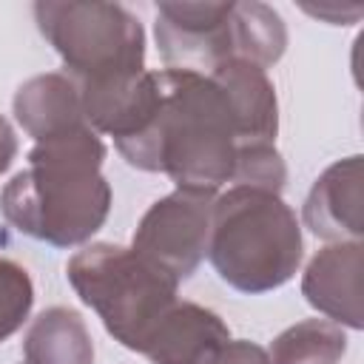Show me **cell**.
Instances as JSON below:
<instances>
[{
    "mask_svg": "<svg viewBox=\"0 0 364 364\" xmlns=\"http://www.w3.org/2000/svg\"><path fill=\"white\" fill-rule=\"evenodd\" d=\"M242 148L228 91L202 71H156V100L145 125L117 151L139 171L168 173L176 188L219 191L233 182Z\"/></svg>",
    "mask_w": 364,
    "mask_h": 364,
    "instance_id": "obj_1",
    "label": "cell"
},
{
    "mask_svg": "<svg viewBox=\"0 0 364 364\" xmlns=\"http://www.w3.org/2000/svg\"><path fill=\"white\" fill-rule=\"evenodd\" d=\"M102 159L105 145L91 125L34 142L26 171L14 173L0 193L6 222L54 247L88 242L111 210Z\"/></svg>",
    "mask_w": 364,
    "mask_h": 364,
    "instance_id": "obj_2",
    "label": "cell"
},
{
    "mask_svg": "<svg viewBox=\"0 0 364 364\" xmlns=\"http://www.w3.org/2000/svg\"><path fill=\"white\" fill-rule=\"evenodd\" d=\"M301 253V225L279 193L233 185L213 199L208 259L233 290L256 296L287 284Z\"/></svg>",
    "mask_w": 364,
    "mask_h": 364,
    "instance_id": "obj_3",
    "label": "cell"
},
{
    "mask_svg": "<svg viewBox=\"0 0 364 364\" xmlns=\"http://www.w3.org/2000/svg\"><path fill=\"white\" fill-rule=\"evenodd\" d=\"M37 26L80 88L94 102L134 85L145 74V31L119 3H37Z\"/></svg>",
    "mask_w": 364,
    "mask_h": 364,
    "instance_id": "obj_4",
    "label": "cell"
},
{
    "mask_svg": "<svg viewBox=\"0 0 364 364\" xmlns=\"http://www.w3.org/2000/svg\"><path fill=\"white\" fill-rule=\"evenodd\" d=\"M65 273L105 330L134 353H145L154 330L179 301V282L134 247L88 245L68 259Z\"/></svg>",
    "mask_w": 364,
    "mask_h": 364,
    "instance_id": "obj_5",
    "label": "cell"
},
{
    "mask_svg": "<svg viewBox=\"0 0 364 364\" xmlns=\"http://www.w3.org/2000/svg\"><path fill=\"white\" fill-rule=\"evenodd\" d=\"M213 199V191L199 188H176L156 199L139 219L131 247L156 262L176 282L188 279L208 256Z\"/></svg>",
    "mask_w": 364,
    "mask_h": 364,
    "instance_id": "obj_6",
    "label": "cell"
},
{
    "mask_svg": "<svg viewBox=\"0 0 364 364\" xmlns=\"http://www.w3.org/2000/svg\"><path fill=\"white\" fill-rule=\"evenodd\" d=\"M233 3H159L154 34L168 68L213 71L233 57Z\"/></svg>",
    "mask_w": 364,
    "mask_h": 364,
    "instance_id": "obj_7",
    "label": "cell"
},
{
    "mask_svg": "<svg viewBox=\"0 0 364 364\" xmlns=\"http://www.w3.org/2000/svg\"><path fill=\"white\" fill-rule=\"evenodd\" d=\"M361 276H364V245L361 242H333L321 247L304 276L301 293L310 307H316L330 321L361 330Z\"/></svg>",
    "mask_w": 364,
    "mask_h": 364,
    "instance_id": "obj_8",
    "label": "cell"
},
{
    "mask_svg": "<svg viewBox=\"0 0 364 364\" xmlns=\"http://www.w3.org/2000/svg\"><path fill=\"white\" fill-rule=\"evenodd\" d=\"M304 225L324 242H361L364 233V171L361 156L333 162L304 199Z\"/></svg>",
    "mask_w": 364,
    "mask_h": 364,
    "instance_id": "obj_9",
    "label": "cell"
},
{
    "mask_svg": "<svg viewBox=\"0 0 364 364\" xmlns=\"http://www.w3.org/2000/svg\"><path fill=\"white\" fill-rule=\"evenodd\" d=\"M208 74L230 97L242 145H273L279 131V102L267 71L247 60L230 57Z\"/></svg>",
    "mask_w": 364,
    "mask_h": 364,
    "instance_id": "obj_10",
    "label": "cell"
},
{
    "mask_svg": "<svg viewBox=\"0 0 364 364\" xmlns=\"http://www.w3.org/2000/svg\"><path fill=\"white\" fill-rule=\"evenodd\" d=\"M14 119L34 142L88 125L77 82L68 74H57V71L31 77L17 88Z\"/></svg>",
    "mask_w": 364,
    "mask_h": 364,
    "instance_id": "obj_11",
    "label": "cell"
},
{
    "mask_svg": "<svg viewBox=\"0 0 364 364\" xmlns=\"http://www.w3.org/2000/svg\"><path fill=\"white\" fill-rule=\"evenodd\" d=\"M228 338L230 330L213 310L193 301H176L154 330L142 355L154 364H196Z\"/></svg>",
    "mask_w": 364,
    "mask_h": 364,
    "instance_id": "obj_12",
    "label": "cell"
},
{
    "mask_svg": "<svg viewBox=\"0 0 364 364\" xmlns=\"http://www.w3.org/2000/svg\"><path fill=\"white\" fill-rule=\"evenodd\" d=\"M23 355L26 364H94V344L77 310L48 307L31 321Z\"/></svg>",
    "mask_w": 364,
    "mask_h": 364,
    "instance_id": "obj_13",
    "label": "cell"
},
{
    "mask_svg": "<svg viewBox=\"0 0 364 364\" xmlns=\"http://www.w3.org/2000/svg\"><path fill=\"white\" fill-rule=\"evenodd\" d=\"M233 57L267 68L282 60L287 48V28L276 9L264 3H233L230 11Z\"/></svg>",
    "mask_w": 364,
    "mask_h": 364,
    "instance_id": "obj_14",
    "label": "cell"
},
{
    "mask_svg": "<svg viewBox=\"0 0 364 364\" xmlns=\"http://www.w3.org/2000/svg\"><path fill=\"white\" fill-rule=\"evenodd\" d=\"M347 353V333L330 318H304L279 333L267 350L270 364H338Z\"/></svg>",
    "mask_w": 364,
    "mask_h": 364,
    "instance_id": "obj_15",
    "label": "cell"
},
{
    "mask_svg": "<svg viewBox=\"0 0 364 364\" xmlns=\"http://www.w3.org/2000/svg\"><path fill=\"white\" fill-rule=\"evenodd\" d=\"M34 304V284L23 264L0 256V341L14 336Z\"/></svg>",
    "mask_w": 364,
    "mask_h": 364,
    "instance_id": "obj_16",
    "label": "cell"
},
{
    "mask_svg": "<svg viewBox=\"0 0 364 364\" xmlns=\"http://www.w3.org/2000/svg\"><path fill=\"white\" fill-rule=\"evenodd\" d=\"M284 179H287V168H284L282 154L273 145H242L239 148L236 171H233L236 185H250V188L282 193Z\"/></svg>",
    "mask_w": 364,
    "mask_h": 364,
    "instance_id": "obj_17",
    "label": "cell"
},
{
    "mask_svg": "<svg viewBox=\"0 0 364 364\" xmlns=\"http://www.w3.org/2000/svg\"><path fill=\"white\" fill-rule=\"evenodd\" d=\"M196 364H270L267 350L253 341H233L228 338L208 355H202Z\"/></svg>",
    "mask_w": 364,
    "mask_h": 364,
    "instance_id": "obj_18",
    "label": "cell"
},
{
    "mask_svg": "<svg viewBox=\"0 0 364 364\" xmlns=\"http://www.w3.org/2000/svg\"><path fill=\"white\" fill-rule=\"evenodd\" d=\"M307 14H313V17H321V20H327V23H333V26H350V23H355L358 17H361V6L355 3V6H336V3H318V6H301Z\"/></svg>",
    "mask_w": 364,
    "mask_h": 364,
    "instance_id": "obj_19",
    "label": "cell"
},
{
    "mask_svg": "<svg viewBox=\"0 0 364 364\" xmlns=\"http://www.w3.org/2000/svg\"><path fill=\"white\" fill-rule=\"evenodd\" d=\"M14 154H17V136H14V128L9 125L6 117H0V176L9 171Z\"/></svg>",
    "mask_w": 364,
    "mask_h": 364,
    "instance_id": "obj_20",
    "label": "cell"
}]
</instances>
